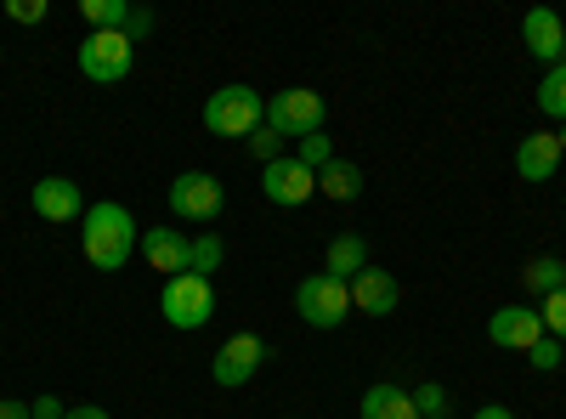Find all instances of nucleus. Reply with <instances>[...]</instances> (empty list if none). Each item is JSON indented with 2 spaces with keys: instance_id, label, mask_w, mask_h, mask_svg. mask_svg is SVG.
Listing matches in <instances>:
<instances>
[{
  "instance_id": "nucleus-10",
  "label": "nucleus",
  "mask_w": 566,
  "mask_h": 419,
  "mask_svg": "<svg viewBox=\"0 0 566 419\" xmlns=\"http://www.w3.org/2000/svg\"><path fill=\"white\" fill-rule=\"evenodd\" d=\"M29 205H34V216L40 221H85V193H80V181H69V176H40L34 181V193H29Z\"/></svg>"
},
{
  "instance_id": "nucleus-6",
  "label": "nucleus",
  "mask_w": 566,
  "mask_h": 419,
  "mask_svg": "<svg viewBox=\"0 0 566 419\" xmlns=\"http://www.w3.org/2000/svg\"><path fill=\"white\" fill-rule=\"evenodd\" d=\"M295 312L312 323V329H340V323L352 317V290L340 284V277H328V272H312V277H301V290H295Z\"/></svg>"
},
{
  "instance_id": "nucleus-20",
  "label": "nucleus",
  "mask_w": 566,
  "mask_h": 419,
  "mask_svg": "<svg viewBox=\"0 0 566 419\" xmlns=\"http://www.w3.org/2000/svg\"><path fill=\"white\" fill-rule=\"evenodd\" d=\"M538 108H544L549 119L566 125V63H555V69L538 80Z\"/></svg>"
},
{
  "instance_id": "nucleus-12",
  "label": "nucleus",
  "mask_w": 566,
  "mask_h": 419,
  "mask_svg": "<svg viewBox=\"0 0 566 419\" xmlns=\"http://www.w3.org/2000/svg\"><path fill=\"white\" fill-rule=\"evenodd\" d=\"M352 312H368V317H391L397 312V301H402V290H397V277L386 272V266H363L357 277H352Z\"/></svg>"
},
{
  "instance_id": "nucleus-4",
  "label": "nucleus",
  "mask_w": 566,
  "mask_h": 419,
  "mask_svg": "<svg viewBox=\"0 0 566 419\" xmlns=\"http://www.w3.org/2000/svg\"><path fill=\"white\" fill-rule=\"evenodd\" d=\"M328 119L323 97L312 85H290V91H277V97H266V125L277 136H295V143H306V136H317Z\"/></svg>"
},
{
  "instance_id": "nucleus-29",
  "label": "nucleus",
  "mask_w": 566,
  "mask_h": 419,
  "mask_svg": "<svg viewBox=\"0 0 566 419\" xmlns=\"http://www.w3.org/2000/svg\"><path fill=\"white\" fill-rule=\"evenodd\" d=\"M154 23H159V18H154L148 7H130V18H125V29H119V34L136 45V40H148V34H154Z\"/></svg>"
},
{
  "instance_id": "nucleus-34",
  "label": "nucleus",
  "mask_w": 566,
  "mask_h": 419,
  "mask_svg": "<svg viewBox=\"0 0 566 419\" xmlns=\"http://www.w3.org/2000/svg\"><path fill=\"white\" fill-rule=\"evenodd\" d=\"M555 143H560V154H566V125H560V130H555Z\"/></svg>"
},
{
  "instance_id": "nucleus-14",
  "label": "nucleus",
  "mask_w": 566,
  "mask_h": 419,
  "mask_svg": "<svg viewBox=\"0 0 566 419\" xmlns=\"http://www.w3.org/2000/svg\"><path fill=\"white\" fill-rule=\"evenodd\" d=\"M560 143H555V130H533V136H522V148H515V176L522 181H555V170H560Z\"/></svg>"
},
{
  "instance_id": "nucleus-5",
  "label": "nucleus",
  "mask_w": 566,
  "mask_h": 419,
  "mask_svg": "<svg viewBox=\"0 0 566 419\" xmlns=\"http://www.w3.org/2000/svg\"><path fill=\"white\" fill-rule=\"evenodd\" d=\"M136 63V45L119 34V29H91L80 40V74L97 80V85H119Z\"/></svg>"
},
{
  "instance_id": "nucleus-24",
  "label": "nucleus",
  "mask_w": 566,
  "mask_h": 419,
  "mask_svg": "<svg viewBox=\"0 0 566 419\" xmlns=\"http://www.w3.org/2000/svg\"><path fill=\"white\" fill-rule=\"evenodd\" d=\"M538 317H544V335H555V341L566 346V290H555V295H544V306H538Z\"/></svg>"
},
{
  "instance_id": "nucleus-33",
  "label": "nucleus",
  "mask_w": 566,
  "mask_h": 419,
  "mask_svg": "<svg viewBox=\"0 0 566 419\" xmlns=\"http://www.w3.org/2000/svg\"><path fill=\"white\" fill-rule=\"evenodd\" d=\"M69 419H114L108 408H69Z\"/></svg>"
},
{
  "instance_id": "nucleus-1",
  "label": "nucleus",
  "mask_w": 566,
  "mask_h": 419,
  "mask_svg": "<svg viewBox=\"0 0 566 419\" xmlns=\"http://www.w3.org/2000/svg\"><path fill=\"white\" fill-rule=\"evenodd\" d=\"M136 244H142V232H136V216H130L125 205L103 199V205L85 210L80 250H85V261L97 266V272H119V266L136 255Z\"/></svg>"
},
{
  "instance_id": "nucleus-11",
  "label": "nucleus",
  "mask_w": 566,
  "mask_h": 419,
  "mask_svg": "<svg viewBox=\"0 0 566 419\" xmlns=\"http://www.w3.org/2000/svg\"><path fill=\"white\" fill-rule=\"evenodd\" d=\"M488 341H493L499 352H533V346L544 341V317H538L533 306H499V312L488 317Z\"/></svg>"
},
{
  "instance_id": "nucleus-9",
  "label": "nucleus",
  "mask_w": 566,
  "mask_h": 419,
  "mask_svg": "<svg viewBox=\"0 0 566 419\" xmlns=\"http://www.w3.org/2000/svg\"><path fill=\"white\" fill-rule=\"evenodd\" d=\"M261 193L272 205H283V210H295V205H306L317 193V170H306L295 154H283V159L261 165Z\"/></svg>"
},
{
  "instance_id": "nucleus-19",
  "label": "nucleus",
  "mask_w": 566,
  "mask_h": 419,
  "mask_svg": "<svg viewBox=\"0 0 566 419\" xmlns=\"http://www.w3.org/2000/svg\"><path fill=\"white\" fill-rule=\"evenodd\" d=\"M522 284H527L538 301L555 295V290H566V261H560V255H533L527 272H522Z\"/></svg>"
},
{
  "instance_id": "nucleus-13",
  "label": "nucleus",
  "mask_w": 566,
  "mask_h": 419,
  "mask_svg": "<svg viewBox=\"0 0 566 419\" xmlns=\"http://www.w3.org/2000/svg\"><path fill=\"white\" fill-rule=\"evenodd\" d=\"M136 250L148 255V266L165 272V277H181L187 261H193V239H187V232H176V227H148Z\"/></svg>"
},
{
  "instance_id": "nucleus-15",
  "label": "nucleus",
  "mask_w": 566,
  "mask_h": 419,
  "mask_svg": "<svg viewBox=\"0 0 566 419\" xmlns=\"http://www.w3.org/2000/svg\"><path fill=\"white\" fill-rule=\"evenodd\" d=\"M522 40H527V52L538 57V63H560V52H566V23L549 12V7H533L527 18H522Z\"/></svg>"
},
{
  "instance_id": "nucleus-31",
  "label": "nucleus",
  "mask_w": 566,
  "mask_h": 419,
  "mask_svg": "<svg viewBox=\"0 0 566 419\" xmlns=\"http://www.w3.org/2000/svg\"><path fill=\"white\" fill-rule=\"evenodd\" d=\"M0 419H29V402H18V397H7V402H0Z\"/></svg>"
},
{
  "instance_id": "nucleus-35",
  "label": "nucleus",
  "mask_w": 566,
  "mask_h": 419,
  "mask_svg": "<svg viewBox=\"0 0 566 419\" xmlns=\"http://www.w3.org/2000/svg\"><path fill=\"white\" fill-rule=\"evenodd\" d=\"M560 63H566V52H560Z\"/></svg>"
},
{
  "instance_id": "nucleus-16",
  "label": "nucleus",
  "mask_w": 566,
  "mask_h": 419,
  "mask_svg": "<svg viewBox=\"0 0 566 419\" xmlns=\"http://www.w3.org/2000/svg\"><path fill=\"white\" fill-rule=\"evenodd\" d=\"M363 266H368L363 232H335V239H328V255H323V272H328V277H340V284H352Z\"/></svg>"
},
{
  "instance_id": "nucleus-23",
  "label": "nucleus",
  "mask_w": 566,
  "mask_h": 419,
  "mask_svg": "<svg viewBox=\"0 0 566 419\" xmlns=\"http://www.w3.org/2000/svg\"><path fill=\"white\" fill-rule=\"evenodd\" d=\"M413 408H419V419H453V402H448V391L437 380H424L413 391Z\"/></svg>"
},
{
  "instance_id": "nucleus-2",
  "label": "nucleus",
  "mask_w": 566,
  "mask_h": 419,
  "mask_svg": "<svg viewBox=\"0 0 566 419\" xmlns=\"http://www.w3.org/2000/svg\"><path fill=\"white\" fill-rule=\"evenodd\" d=\"M266 125V97L255 85H221L210 91V103H205V130L210 136H250Z\"/></svg>"
},
{
  "instance_id": "nucleus-3",
  "label": "nucleus",
  "mask_w": 566,
  "mask_h": 419,
  "mask_svg": "<svg viewBox=\"0 0 566 419\" xmlns=\"http://www.w3.org/2000/svg\"><path fill=\"white\" fill-rule=\"evenodd\" d=\"M159 312H165V323H170V329H181V335H193V329H205V323L216 317V284H210V277H199V272H181V277H165V295H159Z\"/></svg>"
},
{
  "instance_id": "nucleus-7",
  "label": "nucleus",
  "mask_w": 566,
  "mask_h": 419,
  "mask_svg": "<svg viewBox=\"0 0 566 419\" xmlns=\"http://www.w3.org/2000/svg\"><path fill=\"white\" fill-rule=\"evenodd\" d=\"M272 357V346L261 341V335H250V329H239L232 341H221V352L210 357V380L221 386V391H239V386H250L255 375H261V363Z\"/></svg>"
},
{
  "instance_id": "nucleus-18",
  "label": "nucleus",
  "mask_w": 566,
  "mask_h": 419,
  "mask_svg": "<svg viewBox=\"0 0 566 419\" xmlns=\"http://www.w3.org/2000/svg\"><path fill=\"white\" fill-rule=\"evenodd\" d=\"M317 193H323V199H335V205L363 199V170H357L352 159H328V165L317 170Z\"/></svg>"
},
{
  "instance_id": "nucleus-30",
  "label": "nucleus",
  "mask_w": 566,
  "mask_h": 419,
  "mask_svg": "<svg viewBox=\"0 0 566 419\" xmlns=\"http://www.w3.org/2000/svg\"><path fill=\"white\" fill-rule=\"evenodd\" d=\"M29 419H69V402H57V397H34V402H29Z\"/></svg>"
},
{
  "instance_id": "nucleus-26",
  "label": "nucleus",
  "mask_w": 566,
  "mask_h": 419,
  "mask_svg": "<svg viewBox=\"0 0 566 419\" xmlns=\"http://www.w3.org/2000/svg\"><path fill=\"white\" fill-rule=\"evenodd\" d=\"M295 159H301L306 170H323L328 159H335V148H328V136L317 130V136H306V143H301V154H295Z\"/></svg>"
},
{
  "instance_id": "nucleus-22",
  "label": "nucleus",
  "mask_w": 566,
  "mask_h": 419,
  "mask_svg": "<svg viewBox=\"0 0 566 419\" xmlns=\"http://www.w3.org/2000/svg\"><path fill=\"white\" fill-rule=\"evenodd\" d=\"M221 261H227V244L216 239V232H199V239H193V261H187V272L210 277V272H216Z\"/></svg>"
},
{
  "instance_id": "nucleus-25",
  "label": "nucleus",
  "mask_w": 566,
  "mask_h": 419,
  "mask_svg": "<svg viewBox=\"0 0 566 419\" xmlns=\"http://www.w3.org/2000/svg\"><path fill=\"white\" fill-rule=\"evenodd\" d=\"M250 154H255L261 165H272V159H283V136H277L272 125H261V130L250 136Z\"/></svg>"
},
{
  "instance_id": "nucleus-28",
  "label": "nucleus",
  "mask_w": 566,
  "mask_h": 419,
  "mask_svg": "<svg viewBox=\"0 0 566 419\" xmlns=\"http://www.w3.org/2000/svg\"><path fill=\"white\" fill-rule=\"evenodd\" d=\"M7 18L12 23H45V18H52V7H45V0H7Z\"/></svg>"
},
{
  "instance_id": "nucleus-21",
  "label": "nucleus",
  "mask_w": 566,
  "mask_h": 419,
  "mask_svg": "<svg viewBox=\"0 0 566 419\" xmlns=\"http://www.w3.org/2000/svg\"><path fill=\"white\" fill-rule=\"evenodd\" d=\"M80 12H85L91 29H125L130 0H80Z\"/></svg>"
},
{
  "instance_id": "nucleus-8",
  "label": "nucleus",
  "mask_w": 566,
  "mask_h": 419,
  "mask_svg": "<svg viewBox=\"0 0 566 419\" xmlns=\"http://www.w3.org/2000/svg\"><path fill=\"white\" fill-rule=\"evenodd\" d=\"M227 210V193L210 170H181L170 181V216L176 221H216Z\"/></svg>"
},
{
  "instance_id": "nucleus-17",
  "label": "nucleus",
  "mask_w": 566,
  "mask_h": 419,
  "mask_svg": "<svg viewBox=\"0 0 566 419\" xmlns=\"http://www.w3.org/2000/svg\"><path fill=\"white\" fill-rule=\"evenodd\" d=\"M357 413H363V419H419V408H413V391H402V386H391V380L368 386Z\"/></svg>"
},
{
  "instance_id": "nucleus-27",
  "label": "nucleus",
  "mask_w": 566,
  "mask_h": 419,
  "mask_svg": "<svg viewBox=\"0 0 566 419\" xmlns=\"http://www.w3.org/2000/svg\"><path fill=\"white\" fill-rule=\"evenodd\" d=\"M527 363L538 368V375H549V368H560V363H566V357H560V341H555V335H544V341H538V346L527 352Z\"/></svg>"
},
{
  "instance_id": "nucleus-32",
  "label": "nucleus",
  "mask_w": 566,
  "mask_h": 419,
  "mask_svg": "<svg viewBox=\"0 0 566 419\" xmlns=\"http://www.w3.org/2000/svg\"><path fill=\"white\" fill-rule=\"evenodd\" d=\"M470 419H515L504 402H488V408H476V413H470Z\"/></svg>"
}]
</instances>
